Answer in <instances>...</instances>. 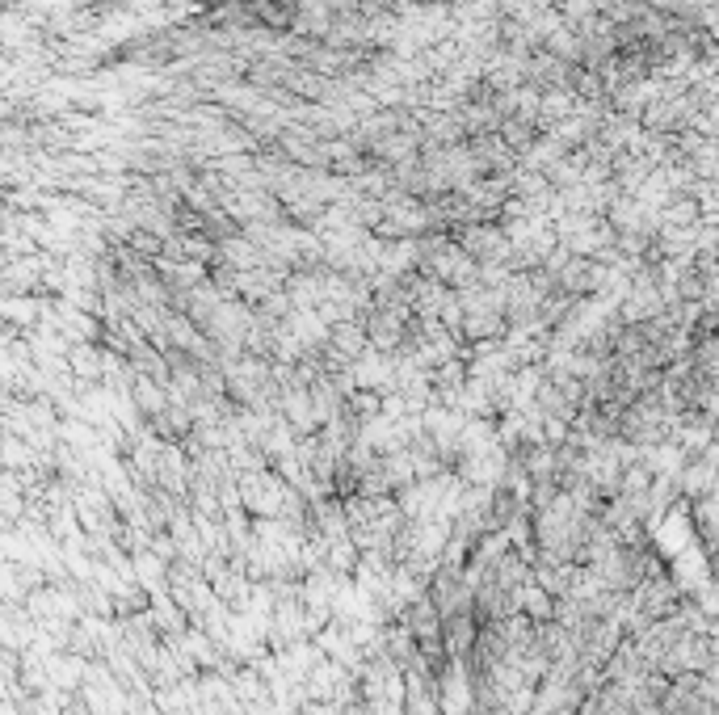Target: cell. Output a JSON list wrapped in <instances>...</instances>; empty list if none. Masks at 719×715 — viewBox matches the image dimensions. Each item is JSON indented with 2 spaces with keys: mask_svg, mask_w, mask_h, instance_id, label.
I'll list each match as a JSON object with an SVG mask.
<instances>
[{
  "mask_svg": "<svg viewBox=\"0 0 719 715\" xmlns=\"http://www.w3.org/2000/svg\"><path fill=\"white\" fill-rule=\"evenodd\" d=\"M307 715H333V711H328V707H312V711H307Z\"/></svg>",
  "mask_w": 719,
  "mask_h": 715,
  "instance_id": "obj_1",
  "label": "cell"
}]
</instances>
